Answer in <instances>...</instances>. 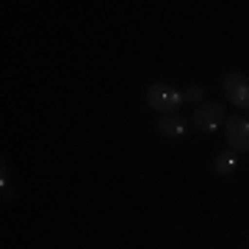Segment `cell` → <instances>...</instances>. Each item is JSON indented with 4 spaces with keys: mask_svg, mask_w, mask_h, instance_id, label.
I'll use <instances>...</instances> for the list:
<instances>
[{
    "mask_svg": "<svg viewBox=\"0 0 249 249\" xmlns=\"http://www.w3.org/2000/svg\"><path fill=\"white\" fill-rule=\"evenodd\" d=\"M147 106L155 111V114H163V116H172L178 114V108L183 106V91H178L175 86L169 83H152L150 89H147Z\"/></svg>",
    "mask_w": 249,
    "mask_h": 249,
    "instance_id": "obj_1",
    "label": "cell"
},
{
    "mask_svg": "<svg viewBox=\"0 0 249 249\" xmlns=\"http://www.w3.org/2000/svg\"><path fill=\"white\" fill-rule=\"evenodd\" d=\"M188 119H191V127H194V130L211 136V133H216V130L222 127V122L227 119V116H224L222 103H216V100H205V103H199V106L194 108V114L188 116Z\"/></svg>",
    "mask_w": 249,
    "mask_h": 249,
    "instance_id": "obj_2",
    "label": "cell"
},
{
    "mask_svg": "<svg viewBox=\"0 0 249 249\" xmlns=\"http://www.w3.org/2000/svg\"><path fill=\"white\" fill-rule=\"evenodd\" d=\"M222 94L227 97L230 106L247 111L249 108V78L241 75V72H230V75L222 80Z\"/></svg>",
    "mask_w": 249,
    "mask_h": 249,
    "instance_id": "obj_3",
    "label": "cell"
},
{
    "mask_svg": "<svg viewBox=\"0 0 249 249\" xmlns=\"http://www.w3.org/2000/svg\"><path fill=\"white\" fill-rule=\"evenodd\" d=\"M224 139L235 152H249V119L247 116H227L224 119Z\"/></svg>",
    "mask_w": 249,
    "mask_h": 249,
    "instance_id": "obj_4",
    "label": "cell"
},
{
    "mask_svg": "<svg viewBox=\"0 0 249 249\" xmlns=\"http://www.w3.org/2000/svg\"><path fill=\"white\" fill-rule=\"evenodd\" d=\"M155 130H158L163 139H183V136L191 130V119L188 116H163V119H158V124H155Z\"/></svg>",
    "mask_w": 249,
    "mask_h": 249,
    "instance_id": "obj_5",
    "label": "cell"
},
{
    "mask_svg": "<svg viewBox=\"0 0 249 249\" xmlns=\"http://www.w3.org/2000/svg\"><path fill=\"white\" fill-rule=\"evenodd\" d=\"M235 166H238V152L235 150H222L219 155H216V160H213V172L219 175V178H227V175H232L235 172Z\"/></svg>",
    "mask_w": 249,
    "mask_h": 249,
    "instance_id": "obj_6",
    "label": "cell"
},
{
    "mask_svg": "<svg viewBox=\"0 0 249 249\" xmlns=\"http://www.w3.org/2000/svg\"><path fill=\"white\" fill-rule=\"evenodd\" d=\"M183 103H194V106H199V103H205V89L202 86H188L186 91H183Z\"/></svg>",
    "mask_w": 249,
    "mask_h": 249,
    "instance_id": "obj_7",
    "label": "cell"
},
{
    "mask_svg": "<svg viewBox=\"0 0 249 249\" xmlns=\"http://www.w3.org/2000/svg\"><path fill=\"white\" fill-rule=\"evenodd\" d=\"M0 188H3V202H11L14 194H11V188H9V169H6V160L0 163Z\"/></svg>",
    "mask_w": 249,
    "mask_h": 249,
    "instance_id": "obj_8",
    "label": "cell"
},
{
    "mask_svg": "<svg viewBox=\"0 0 249 249\" xmlns=\"http://www.w3.org/2000/svg\"><path fill=\"white\" fill-rule=\"evenodd\" d=\"M247 116H249V108H247Z\"/></svg>",
    "mask_w": 249,
    "mask_h": 249,
    "instance_id": "obj_9",
    "label": "cell"
}]
</instances>
